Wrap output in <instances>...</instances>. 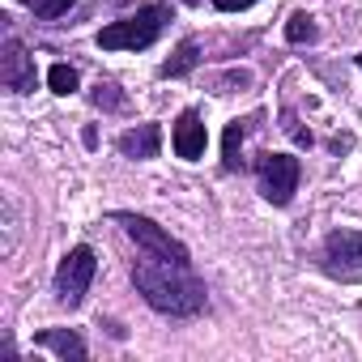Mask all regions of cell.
<instances>
[{
    "mask_svg": "<svg viewBox=\"0 0 362 362\" xmlns=\"http://www.w3.org/2000/svg\"><path fill=\"white\" fill-rule=\"evenodd\" d=\"M132 286L136 294L162 311V315H175V320H188V315H201L209 294H205V281L188 269V264H175V260H158V256H145L132 264Z\"/></svg>",
    "mask_w": 362,
    "mask_h": 362,
    "instance_id": "cell-1",
    "label": "cell"
},
{
    "mask_svg": "<svg viewBox=\"0 0 362 362\" xmlns=\"http://www.w3.org/2000/svg\"><path fill=\"white\" fill-rule=\"evenodd\" d=\"M175 22V9L166 0H149L136 13H124L119 22H107L98 30V47L103 52H145L162 39V30Z\"/></svg>",
    "mask_w": 362,
    "mask_h": 362,
    "instance_id": "cell-2",
    "label": "cell"
},
{
    "mask_svg": "<svg viewBox=\"0 0 362 362\" xmlns=\"http://www.w3.org/2000/svg\"><path fill=\"white\" fill-rule=\"evenodd\" d=\"M111 222H119V226L128 230V239H132L145 256L175 260V264H188V269H192V252L179 243L170 230H162L153 218H145V214H128V209H115V214H111Z\"/></svg>",
    "mask_w": 362,
    "mask_h": 362,
    "instance_id": "cell-3",
    "label": "cell"
},
{
    "mask_svg": "<svg viewBox=\"0 0 362 362\" xmlns=\"http://www.w3.org/2000/svg\"><path fill=\"white\" fill-rule=\"evenodd\" d=\"M298 179H303V166L294 153H260L256 158V188L269 205L286 209L298 192Z\"/></svg>",
    "mask_w": 362,
    "mask_h": 362,
    "instance_id": "cell-4",
    "label": "cell"
},
{
    "mask_svg": "<svg viewBox=\"0 0 362 362\" xmlns=\"http://www.w3.org/2000/svg\"><path fill=\"white\" fill-rule=\"evenodd\" d=\"M94 273H98L94 247H90V243H77V247L60 260V269H56V298H60V307L77 311V307L86 303L90 286H94Z\"/></svg>",
    "mask_w": 362,
    "mask_h": 362,
    "instance_id": "cell-5",
    "label": "cell"
},
{
    "mask_svg": "<svg viewBox=\"0 0 362 362\" xmlns=\"http://www.w3.org/2000/svg\"><path fill=\"white\" fill-rule=\"evenodd\" d=\"M0 81H5V90L9 94H30L35 90V56L26 52V43L22 39H5V56H0Z\"/></svg>",
    "mask_w": 362,
    "mask_h": 362,
    "instance_id": "cell-6",
    "label": "cell"
},
{
    "mask_svg": "<svg viewBox=\"0 0 362 362\" xmlns=\"http://www.w3.org/2000/svg\"><path fill=\"white\" fill-rule=\"evenodd\" d=\"M205 145H209V132H205V119L201 111H179L175 128H170V149L184 158V162H201L205 158Z\"/></svg>",
    "mask_w": 362,
    "mask_h": 362,
    "instance_id": "cell-7",
    "label": "cell"
},
{
    "mask_svg": "<svg viewBox=\"0 0 362 362\" xmlns=\"http://www.w3.org/2000/svg\"><path fill=\"white\" fill-rule=\"evenodd\" d=\"M324 269L328 273H358L362 269V230H332L324 239Z\"/></svg>",
    "mask_w": 362,
    "mask_h": 362,
    "instance_id": "cell-8",
    "label": "cell"
},
{
    "mask_svg": "<svg viewBox=\"0 0 362 362\" xmlns=\"http://www.w3.org/2000/svg\"><path fill=\"white\" fill-rule=\"evenodd\" d=\"M115 149H119L124 158H132V162H149V158H158V149H162V124H136V128L119 132Z\"/></svg>",
    "mask_w": 362,
    "mask_h": 362,
    "instance_id": "cell-9",
    "label": "cell"
},
{
    "mask_svg": "<svg viewBox=\"0 0 362 362\" xmlns=\"http://www.w3.org/2000/svg\"><path fill=\"white\" fill-rule=\"evenodd\" d=\"M260 119H264V115H260V111H252V115H243V119H230V124H226V136H222V170H230V175H235V170H243V166H247V158H243V136H247Z\"/></svg>",
    "mask_w": 362,
    "mask_h": 362,
    "instance_id": "cell-10",
    "label": "cell"
},
{
    "mask_svg": "<svg viewBox=\"0 0 362 362\" xmlns=\"http://www.w3.org/2000/svg\"><path fill=\"white\" fill-rule=\"evenodd\" d=\"M35 345H43V349H52V354H60L64 362H81L90 349H86V341L73 332V328H43L39 337H35Z\"/></svg>",
    "mask_w": 362,
    "mask_h": 362,
    "instance_id": "cell-11",
    "label": "cell"
},
{
    "mask_svg": "<svg viewBox=\"0 0 362 362\" xmlns=\"http://www.w3.org/2000/svg\"><path fill=\"white\" fill-rule=\"evenodd\" d=\"M197 64H201V39H192V35H188L184 43L175 47V56L158 69V77H166V81H170V77H184V73H192Z\"/></svg>",
    "mask_w": 362,
    "mask_h": 362,
    "instance_id": "cell-12",
    "label": "cell"
},
{
    "mask_svg": "<svg viewBox=\"0 0 362 362\" xmlns=\"http://www.w3.org/2000/svg\"><path fill=\"white\" fill-rule=\"evenodd\" d=\"M320 39V26H315V18L311 13H290V22H286V43H294V47H303V43H315Z\"/></svg>",
    "mask_w": 362,
    "mask_h": 362,
    "instance_id": "cell-13",
    "label": "cell"
},
{
    "mask_svg": "<svg viewBox=\"0 0 362 362\" xmlns=\"http://www.w3.org/2000/svg\"><path fill=\"white\" fill-rule=\"evenodd\" d=\"M18 5H26L35 18H43V22H56V18H64L77 0H18Z\"/></svg>",
    "mask_w": 362,
    "mask_h": 362,
    "instance_id": "cell-14",
    "label": "cell"
},
{
    "mask_svg": "<svg viewBox=\"0 0 362 362\" xmlns=\"http://www.w3.org/2000/svg\"><path fill=\"white\" fill-rule=\"evenodd\" d=\"M47 86H52V94H73L81 86V77H77L73 64H52L47 69Z\"/></svg>",
    "mask_w": 362,
    "mask_h": 362,
    "instance_id": "cell-15",
    "label": "cell"
},
{
    "mask_svg": "<svg viewBox=\"0 0 362 362\" xmlns=\"http://www.w3.org/2000/svg\"><path fill=\"white\" fill-rule=\"evenodd\" d=\"M90 103H94V107H103V111H119V107H124V94H119V86H115V81H98V86H94V94H90Z\"/></svg>",
    "mask_w": 362,
    "mask_h": 362,
    "instance_id": "cell-16",
    "label": "cell"
},
{
    "mask_svg": "<svg viewBox=\"0 0 362 362\" xmlns=\"http://www.w3.org/2000/svg\"><path fill=\"white\" fill-rule=\"evenodd\" d=\"M281 128H286V136H290L294 145H303V149H311V141H315V136H311V132H307V128L298 124V115H294L290 107L281 111Z\"/></svg>",
    "mask_w": 362,
    "mask_h": 362,
    "instance_id": "cell-17",
    "label": "cell"
},
{
    "mask_svg": "<svg viewBox=\"0 0 362 362\" xmlns=\"http://www.w3.org/2000/svg\"><path fill=\"white\" fill-rule=\"evenodd\" d=\"M256 0H214V9L218 13H243V9H252Z\"/></svg>",
    "mask_w": 362,
    "mask_h": 362,
    "instance_id": "cell-18",
    "label": "cell"
},
{
    "mask_svg": "<svg viewBox=\"0 0 362 362\" xmlns=\"http://www.w3.org/2000/svg\"><path fill=\"white\" fill-rule=\"evenodd\" d=\"M358 69H362V56H358Z\"/></svg>",
    "mask_w": 362,
    "mask_h": 362,
    "instance_id": "cell-19",
    "label": "cell"
}]
</instances>
